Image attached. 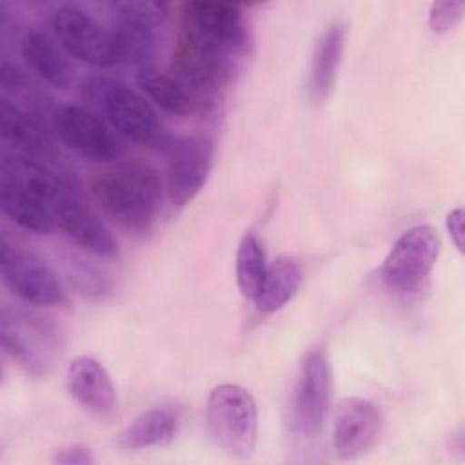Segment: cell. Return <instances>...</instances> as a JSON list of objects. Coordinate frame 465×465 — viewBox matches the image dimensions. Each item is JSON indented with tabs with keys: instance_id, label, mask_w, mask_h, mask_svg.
Here are the masks:
<instances>
[{
	"instance_id": "obj_10",
	"label": "cell",
	"mask_w": 465,
	"mask_h": 465,
	"mask_svg": "<svg viewBox=\"0 0 465 465\" xmlns=\"http://www.w3.org/2000/svg\"><path fill=\"white\" fill-rule=\"evenodd\" d=\"M51 27L56 42L69 56L94 67L118 64L111 29L104 27L84 9L76 5L58 7L53 15Z\"/></svg>"
},
{
	"instance_id": "obj_5",
	"label": "cell",
	"mask_w": 465,
	"mask_h": 465,
	"mask_svg": "<svg viewBox=\"0 0 465 465\" xmlns=\"http://www.w3.org/2000/svg\"><path fill=\"white\" fill-rule=\"evenodd\" d=\"M82 96L107 118L109 125L122 136L153 143L160 138L158 118L153 105L129 85L94 76L84 82Z\"/></svg>"
},
{
	"instance_id": "obj_24",
	"label": "cell",
	"mask_w": 465,
	"mask_h": 465,
	"mask_svg": "<svg viewBox=\"0 0 465 465\" xmlns=\"http://www.w3.org/2000/svg\"><path fill=\"white\" fill-rule=\"evenodd\" d=\"M113 13L133 16L140 22H145L153 27H162L169 16V4L165 2H151V0H129V2H114L111 4Z\"/></svg>"
},
{
	"instance_id": "obj_17",
	"label": "cell",
	"mask_w": 465,
	"mask_h": 465,
	"mask_svg": "<svg viewBox=\"0 0 465 465\" xmlns=\"http://www.w3.org/2000/svg\"><path fill=\"white\" fill-rule=\"evenodd\" d=\"M20 54L27 67L53 87L67 89L74 82V67L64 47L47 33L29 29L20 40Z\"/></svg>"
},
{
	"instance_id": "obj_27",
	"label": "cell",
	"mask_w": 465,
	"mask_h": 465,
	"mask_svg": "<svg viewBox=\"0 0 465 465\" xmlns=\"http://www.w3.org/2000/svg\"><path fill=\"white\" fill-rule=\"evenodd\" d=\"M71 278H74L76 285H78L80 291L85 292V294H91V292H94V294H104V292L107 291L105 280H104L96 271H93L91 267H82L80 271H73V276H71Z\"/></svg>"
},
{
	"instance_id": "obj_2",
	"label": "cell",
	"mask_w": 465,
	"mask_h": 465,
	"mask_svg": "<svg viewBox=\"0 0 465 465\" xmlns=\"http://www.w3.org/2000/svg\"><path fill=\"white\" fill-rule=\"evenodd\" d=\"M163 191L160 173L140 160L116 162L91 182L94 200L116 223L133 234L151 231Z\"/></svg>"
},
{
	"instance_id": "obj_15",
	"label": "cell",
	"mask_w": 465,
	"mask_h": 465,
	"mask_svg": "<svg viewBox=\"0 0 465 465\" xmlns=\"http://www.w3.org/2000/svg\"><path fill=\"white\" fill-rule=\"evenodd\" d=\"M71 398L96 416H107L116 403V391L107 369L93 356L74 358L65 372Z\"/></svg>"
},
{
	"instance_id": "obj_28",
	"label": "cell",
	"mask_w": 465,
	"mask_h": 465,
	"mask_svg": "<svg viewBox=\"0 0 465 465\" xmlns=\"http://www.w3.org/2000/svg\"><path fill=\"white\" fill-rule=\"evenodd\" d=\"M447 231L458 251L463 249V209L456 207L447 216Z\"/></svg>"
},
{
	"instance_id": "obj_13",
	"label": "cell",
	"mask_w": 465,
	"mask_h": 465,
	"mask_svg": "<svg viewBox=\"0 0 465 465\" xmlns=\"http://www.w3.org/2000/svg\"><path fill=\"white\" fill-rule=\"evenodd\" d=\"M381 429L380 409L360 396L343 398L334 409L332 447L340 460H354L367 452Z\"/></svg>"
},
{
	"instance_id": "obj_6",
	"label": "cell",
	"mask_w": 465,
	"mask_h": 465,
	"mask_svg": "<svg viewBox=\"0 0 465 465\" xmlns=\"http://www.w3.org/2000/svg\"><path fill=\"white\" fill-rule=\"evenodd\" d=\"M440 256V236L430 225L403 231L380 267L383 285L398 294L418 292L429 280Z\"/></svg>"
},
{
	"instance_id": "obj_11",
	"label": "cell",
	"mask_w": 465,
	"mask_h": 465,
	"mask_svg": "<svg viewBox=\"0 0 465 465\" xmlns=\"http://www.w3.org/2000/svg\"><path fill=\"white\" fill-rule=\"evenodd\" d=\"M165 193L171 203L187 205L203 189L213 167V142L205 136H182L165 143Z\"/></svg>"
},
{
	"instance_id": "obj_21",
	"label": "cell",
	"mask_w": 465,
	"mask_h": 465,
	"mask_svg": "<svg viewBox=\"0 0 465 465\" xmlns=\"http://www.w3.org/2000/svg\"><path fill=\"white\" fill-rule=\"evenodd\" d=\"M114 20L111 24V35L116 45L118 62L131 64L143 69L151 67L156 54V27L140 22L133 16L113 13Z\"/></svg>"
},
{
	"instance_id": "obj_3",
	"label": "cell",
	"mask_w": 465,
	"mask_h": 465,
	"mask_svg": "<svg viewBox=\"0 0 465 465\" xmlns=\"http://www.w3.org/2000/svg\"><path fill=\"white\" fill-rule=\"evenodd\" d=\"M0 343L5 354L27 374H49L62 351V334L45 316L4 305L0 311Z\"/></svg>"
},
{
	"instance_id": "obj_14",
	"label": "cell",
	"mask_w": 465,
	"mask_h": 465,
	"mask_svg": "<svg viewBox=\"0 0 465 465\" xmlns=\"http://www.w3.org/2000/svg\"><path fill=\"white\" fill-rule=\"evenodd\" d=\"M58 227L82 249L100 258L118 256V242L111 231L71 191L58 205Z\"/></svg>"
},
{
	"instance_id": "obj_23",
	"label": "cell",
	"mask_w": 465,
	"mask_h": 465,
	"mask_svg": "<svg viewBox=\"0 0 465 465\" xmlns=\"http://www.w3.org/2000/svg\"><path fill=\"white\" fill-rule=\"evenodd\" d=\"M267 256L262 240L249 231L242 236L236 249V283L245 300H254L267 272Z\"/></svg>"
},
{
	"instance_id": "obj_25",
	"label": "cell",
	"mask_w": 465,
	"mask_h": 465,
	"mask_svg": "<svg viewBox=\"0 0 465 465\" xmlns=\"http://www.w3.org/2000/svg\"><path fill=\"white\" fill-rule=\"evenodd\" d=\"M465 9L463 0H441L434 2L429 11V27L438 33H449L461 18Z\"/></svg>"
},
{
	"instance_id": "obj_8",
	"label": "cell",
	"mask_w": 465,
	"mask_h": 465,
	"mask_svg": "<svg viewBox=\"0 0 465 465\" xmlns=\"http://www.w3.org/2000/svg\"><path fill=\"white\" fill-rule=\"evenodd\" d=\"M0 272L7 289L25 303L53 307L65 303V291L56 272L36 254L2 238Z\"/></svg>"
},
{
	"instance_id": "obj_7",
	"label": "cell",
	"mask_w": 465,
	"mask_h": 465,
	"mask_svg": "<svg viewBox=\"0 0 465 465\" xmlns=\"http://www.w3.org/2000/svg\"><path fill=\"white\" fill-rule=\"evenodd\" d=\"M331 365L323 349L305 354L292 391L291 427L300 438H316L331 407Z\"/></svg>"
},
{
	"instance_id": "obj_9",
	"label": "cell",
	"mask_w": 465,
	"mask_h": 465,
	"mask_svg": "<svg viewBox=\"0 0 465 465\" xmlns=\"http://www.w3.org/2000/svg\"><path fill=\"white\" fill-rule=\"evenodd\" d=\"M53 131L67 149L93 162H113L124 153L114 129L82 105H60L53 113Z\"/></svg>"
},
{
	"instance_id": "obj_12",
	"label": "cell",
	"mask_w": 465,
	"mask_h": 465,
	"mask_svg": "<svg viewBox=\"0 0 465 465\" xmlns=\"http://www.w3.org/2000/svg\"><path fill=\"white\" fill-rule=\"evenodd\" d=\"M183 31L234 56L247 47V25L238 5L227 2H185L182 5Z\"/></svg>"
},
{
	"instance_id": "obj_16",
	"label": "cell",
	"mask_w": 465,
	"mask_h": 465,
	"mask_svg": "<svg viewBox=\"0 0 465 465\" xmlns=\"http://www.w3.org/2000/svg\"><path fill=\"white\" fill-rule=\"evenodd\" d=\"M0 140L11 154L44 162L53 143L42 124L11 100H0Z\"/></svg>"
},
{
	"instance_id": "obj_26",
	"label": "cell",
	"mask_w": 465,
	"mask_h": 465,
	"mask_svg": "<svg viewBox=\"0 0 465 465\" xmlns=\"http://www.w3.org/2000/svg\"><path fill=\"white\" fill-rule=\"evenodd\" d=\"M53 461L58 465H93L96 461L91 449L82 445H69L54 450Z\"/></svg>"
},
{
	"instance_id": "obj_1",
	"label": "cell",
	"mask_w": 465,
	"mask_h": 465,
	"mask_svg": "<svg viewBox=\"0 0 465 465\" xmlns=\"http://www.w3.org/2000/svg\"><path fill=\"white\" fill-rule=\"evenodd\" d=\"M74 187L44 162L4 153L0 158V207L18 227L47 234L58 227V205Z\"/></svg>"
},
{
	"instance_id": "obj_20",
	"label": "cell",
	"mask_w": 465,
	"mask_h": 465,
	"mask_svg": "<svg viewBox=\"0 0 465 465\" xmlns=\"http://www.w3.org/2000/svg\"><path fill=\"white\" fill-rule=\"evenodd\" d=\"M178 430V416L171 407H153L140 412L114 438L122 450H140L171 443Z\"/></svg>"
},
{
	"instance_id": "obj_18",
	"label": "cell",
	"mask_w": 465,
	"mask_h": 465,
	"mask_svg": "<svg viewBox=\"0 0 465 465\" xmlns=\"http://www.w3.org/2000/svg\"><path fill=\"white\" fill-rule=\"evenodd\" d=\"M136 82L145 94L165 113L187 116L211 107L185 80L176 73L160 71L154 65L143 67L136 74Z\"/></svg>"
},
{
	"instance_id": "obj_22",
	"label": "cell",
	"mask_w": 465,
	"mask_h": 465,
	"mask_svg": "<svg viewBox=\"0 0 465 465\" xmlns=\"http://www.w3.org/2000/svg\"><path fill=\"white\" fill-rule=\"evenodd\" d=\"M303 280L302 267L291 258H276L269 263L262 287L252 300L260 314H272L285 307L298 292Z\"/></svg>"
},
{
	"instance_id": "obj_4",
	"label": "cell",
	"mask_w": 465,
	"mask_h": 465,
	"mask_svg": "<svg viewBox=\"0 0 465 465\" xmlns=\"http://www.w3.org/2000/svg\"><path fill=\"white\" fill-rule=\"evenodd\" d=\"M213 441L225 452L249 458L258 440V409L252 394L238 383H222L209 392L205 407Z\"/></svg>"
},
{
	"instance_id": "obj_19",
	"label": "cell",
	"mask_w": 465,
	"mask_h": 465,
	"mask_svg": "<svg viewBox=\"0 0 465 465\" xmlns=\"http://www.w3.org/2000/svg\"><path fill=\"white\" fill-rule=\"evenodd\" d=\"M345 29L338 22L331 24L316 40L307 76V93L314 104L325 102L331 94L341 65Z\"/></svg>"
}]
</instances>
